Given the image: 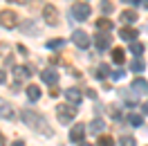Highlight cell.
Returning <instances> with one entry per match:
<instances>
[{"label": "cell", "mask_w": 148, "mask_h": 146, "mask_svg": "<svg viewBox=\"0 0 148 146\" xmlns=\"http://www.w3.org/2000/svg\"><path fill=\"white\" fill-rule=\"evenodd\" d=\"M20 119H23L29 128H34V130H38V133H43L45 137H52V128H49V124L45 121L43 115H38L36 110L20 108Z\"/></svg>", "instance_id": "6da1fadb"}, {"label": "cell", "mask_w": 148, "mask_h": 146, "mask_svg": "<svg viewBox=\"0 0 148 146\" xmlns=\"http://www.w3.org/2000/svg\"><path fill=\"white\" fill-rule=\"evenodd\" d=\"M76 115V106L74 103H61V106H56V117L58 121H63V124H70Z\"/></svg>", "instance_id": "7a4b0ae2"}, {"label": "cell", "mask_w": 148, "mask_h": 146, "mask_svg": "<svg viewBox=\"0 0 148 146\" xmlns=\"http://www.w3.org/2000/svg\"><path fill=\"white\" fill-rule=\"evenodd\" d=\"M18 23H20V18H18L16 11H11V9L0 11V25H2L5 29H16V27H18Z\"/></svg>", "instance_id": "3957f363"}, {"label": "cell", "mask_w": 148, "mask_h": 146, "mask_svg": "<svg viewBox=\"0 0 148 146\" xmlns=\"http://www.w3.org/2000/svg\"><path fill=\"white\" fill-rule=\"evenodd\" d=\"M90 14H92V9H90V5H88V2H74V7H72L74 20H88Z\"/></svg>", "instance_id": "277c9868"}, {"label": "cell", "mask_w": 148, "mask_h": 146, "mask_svg": "<svg viewBox=\"0 0 148 146\" xmlns=\"http://www.w3.org/2000/svg\"><path fill=\"white\" fill-rule=\"evenodd\" d=\"M72 41L81 47V50H88V47H90V43H92L90 34H88V32H83V29H74V32H72Z\"/></svg>", "instance_id": "5b68a950"}, {"label": "cell", "mask_w": 148, "mask_h": 146, "mask_svg": "<svg viewBox=\"0 0 148 146\" xmlns=\"http://www.w3.org/2000/svg\"><path fill=\"white\" fill-rule=\"evenodd\" d=\"M43 20H45L47 25H56L58 23V11H56L54 5H49V2L43 5Z\"/></svg>", "instance_id": "8992f818"}, {"label": "cell", "mask_w": 148, "mask_h": 146, "mask_svg": "<svg viewBox=\"0 0 148 146\" xmlns=\"http://www.w3.org/2000/svg\"><path fill=\"white\" fill-rule=\"evenodd\" d=\"M0 119H16V108L0 97Z\"/></svg>", "instance_id": "52a82bcc"}, {"label": "cell", "mask_w": 148, "mask_h": 146, "mask_svg": "<svg viewBox=\"0 0 148 146\" xmlns=\"http://www.w3.org/2000/svg\"><path fill=\"white\" fill-rule=\"evenodd\" d=\"M40 79H43L45 83H49L52 88H54V85H58V72H56V70H52V67L43 70V72H40Z\"/></svg>", "instance_id": "ba28073f"}, {"label": "cell", "mask_w": 148, "mask_h": 146, "mask_svg": "<svg viewBox=\"0 0 148 146\" xmlns=\"http://www.w3.org/2000/svg\"><path fill=\"white\" fill-rule=\"evenodd\" d=\"M85 130H88V126H83V124H74V128L70 130V139H72V142H83Z\"/></svg>", "instance_id": "9c48e42d"}, {"label": "cell", "mask_w": 148, "mask_h": 146, "mask_svg": "<svg viewBox=\"0 0 148 146\" xmlns=\"http://www.w3.org/2000/svg\"><path fill=\"white\" fill-rule=\"evenodd\" d=\"M92 41H94V45L99 47V50H108V47H110V34H106V32H99Z\"/></svg>", "instance_id": "30bf717a"}, {"label": "cell", "mask_w": 148, "mask_h": 146, "mask_svg": "<svg viewBox=\"0 0 148 146\" xmlns=\"http://www.w3.org/2000/svg\"><path fill=\"white\" fill-rule=\"evenodd\" d=\"M63 94L67 97V101H70V103H74V106H76V103H81V97H83V94H81V90H76V88H67Z\"/></svg>", "instance_id": "8fae6325"}, {"label": "cell", "mask_w": 148, "mask_h": 146, "mask_svg": "<svg viewBox=\"0 0 148 146\" xmlns=\"http://www.w3.org/2000/svg\"><path fill=\"white\" fill-rule=\"evenodd\" d=\"M130 90L135 92V94H146L148 92V83L144 81V79H135L132 85H130Z\"/></svg>", "instance_id": "7c38bea8"}, {"label": "cell", "mask_w": 148, "mask_h": 146, "mask_svg": "<svg viewBox=\"0 0 148 146\" xmlns=\"http://www.w3.org/2000/svg\"><path fill=\"white\" fill-rule=\"evenodd\" d=\"M119 36L123 38V41H128V43H135V38H137V32H135L132 27H128V25H126V27H121V29H119Z\"/></svg>", "instance_id": "4fadbf2b"}, {"label": "cell", "mask_w": 148, "mask_h": 146, "mask_svg": "<svg viewBox=\"0 0 148 146\" xmlns=\"http://www.w3.org/2000/svg\"><path fill=\"white\" fill-rule=\"evenodd\" d=\"M112 27H114V25H112V20H110V18H106V16L97 20V29H99V32H106V34H110Z\"/></svg>", "instance_id": "5bb4252c"}, {"label": "cell", "mask_w": 148, "mask_h": 146, "mask_svg": "<svg viewBox=\"0 0 148 146\" xmlns=\"http://www.w3.org/2000/svg\"><path fill=\"white\" fill-rule=\"evenodd\" d=\"M27 99L29 101H38L40 99V88H38V85H34V83H32V85H27Z\"/></svg>", "instance_id": "9a60e30c"}, {"label": "cell", "mask_w": 148, "mask_h": 146, "mask_svg": "<svg viewBox=\"0 0 148 146\" xmlns=\"http://www.w3.org/2000/svg\"><path fill=\"white\" fill-rule=\"evenodd\" d=\"M121 20H123L126 25H132V23L137 20V11H132V9H126V11H121Z\"/></svg>", "instance_id": "2e32d148"}, {"label": "cell", "mask_w": 148, "mask_h": 146, "mask_svg": "<svg viewBox=\"0 0 148 146\" xmlns=\"http://www.w3.org/2000/svg\"><path fill=\"white\" fill-rule=\"evenodd\" d=\"M112 61H114L117 65H121L123 61H126V52H123L121 47H114V50H112Z\"/></svg>", "instance_id": "e0dca14e"}, {"label": "cell", "mask_w": 148, "mask_h": 146, "mask_svg": "<svg viewBox=\"0 0 148 146\" xmlns=\"http://www.w3.org/2000/svg\"><path fill=\"white\" fill-rule=\"evenodd\" d=\"M103 128H106V124H103V119H92V124H90V130H92V133H97V135L101 137Z\"/></svg>", "instance_id": "ac0fdd59"}, {"label": "cell", "mask_w": 148, "mask_h": 146, "mask_svg": "<svg viewBox=\"0 0 148 146\" xmlns=\"http://www.w3.org/2000/svg\"><path fill=\"white\" fill-rule=\"evenodd\" d=\"M130 70H132V72H144V70H146V63H144L141 59H132V61H130Z\"/></svg>", "instance_id": "d6986e66"}, {"label": "cell", "mask_w": 148, "mask_h": 146, "mask_svg": "<svg viewBox=\"0 0 148 146\" xmlns=\"http://www.w3.org/2000/svg\"><path fill=\"white\" fill-rule=\"evenodd\" d=\"M110 65H106V63H101L99 67H97V79H106V76H110Z\"/></svg>", "instance_id": "ffe728a7"}, {"label": "cell", "mask_w": 148, "mask_h": 146, "mask_svg": "<svg viewBox=\"0 0 148 146\" xmlns=\"http://www.w3.org/2000/svg\"><path fill=\"white\" fill-rule=\"evenodd\" d=\"M97 146H114V139L110 135H101L97 139Z\"/></svg>", "instance_id": "44dd1931"}, {"label": "cell", "mask_w": 148, "mask_h": 146, "mask_svg": "<svg viewBox=\"0 0 148 146\" xmlns=\"http://www.w3.org/2000/svg\"><path fill=\"white\" fill-rule=\"evenodd\" d=\"M144 50H146V47L141 45V43H137V41H135V43H130V52H132L135 56H141V54H144Z\"/></svg>", "instance_id": "7402d4cb"}, {"label": "cell", "mask_w": 148, "mask_h": 146, "mask_svg": "<svg viewBox=\"0 0 148 146\" xmlns=\"http://www.w3.org/2000/svg\"><path fill=\"white\" fill-rule=\"evenodd\" d=\"M29 72H32L29 67H14V74H16L18 79H27V76H32Z\"/></svg>", "instance_id": "603a6c76"}, {"label": "cell", "mask_w": 148, "mask_h": 146, "mask_svg": "<svg viewBox=\"0 0 148 146\" xmlns=\"http://www.w3.org/2000/svg\"><path fill=\"white\" fill-rule=\"evenodd\" d=\"M128 121H130V124H132V126H141V124H144V119H141V117H139V115H135V112H132V115H128Z\"/></svg>", "instance_id": "cb8c5ba5"}, {"label": "cell", "mask_w": 148, "mask_h": 146, "mask_svg": "<svg viewBox=\"0 0 148 146\" xmlns=\"http://www.w3.org/2000/svg\"><path fill=\"white\" fill-rule=\"evenodd\" d=\"M119 144H121V146H135L137 142H135V137H130V135H123V137L119 139Z\"/></svg>", "instance_id": "d4e9b609"}, {"label": "cell", "mask_w": 148, "mask_h": 146, "mask_svg": "<svg viewBox=\"0 0 148 146\" xmlns=\"http://www.w3.org/2000/svg\"><path fill=\"white\" fill-rule=\"evenodd\" d=\"M63 38H56V41H47V47H49V50H58V47H63Z\"/></svg>", "instance_id": "484cf974"}, {"label": "cell", "mask_w": 148, "mask_h": 146, "mask_svg": "<svg viewBox=\"0 0 148 146\" xmlns=\"http://www.w3.org/2000/svg\"><path fill=\"white\" fill-rule=\"evenodd\" d=\"M110 115H112L114 119H119V117H121V110H119V106H110Z\"/></svg>", "instance_id": "4316f807"}, {"label": "cell", "mask_w": 148, "mask_h": 146, "mask_svg": "<svg viewBox=\"0 0 148 146\" xmlns=\"http://www.w3.org/2000/svg\"><path fill=\"white\" fill-rule=\"evenodd\" d=\"M101 9H103V14H112V5H110V2H103Z\"/></svg>", "instance_id": "83f0119b"}, {"label": "cell", "mask_w": 148, "mask_h": 146, "mask_svg": "<svg viewBox=\"0 0 148 146\" xmlns=\"http://www.w3.org/2000/svg\"><path fill=\"white\" fill-rule=\"evenodd\" d=\"M110 76H112V79H114V81H119L121 76H123V70H114V72H112Z\"/></svg>", "instance_id": "f1b7e54d"}, {"label": "cell", "mask_w": 148, "mask_h": 146, "mask_svg": "<svg viewBox=\"0 0 148 146\" xmlns=\"http://www.w3.org/2000/svg\"><path fill=\"white\" fill-rule=\"evenodd\" d=\"M7 2H14V5H29L32 0H7Z\"/></svg>", "instance_id": "f546056e"}, {"label": "cell", "mask_w": 148, "mask_h": 146, "mask_svg": "<svg viewBox=\"0 0 148 146\" xmlns=\"http://www.w3.org/2000/svg\"><path fill=\"white\" fill-rule=\"evenodd\" d=\"M49 94H52V97H58V94H61V90H58V85H54V88L49 90Z\"/></svg>", "instance_id": "4dcf8cb0"}, {"label": "cell", "mask_w": 148, "mask_h": 146, "mask_svg": "<svg viewBox=\"0 0 148 146\" xmlns=\"http://www.w3.org/2000/svg\"><path fill=\"white\" fill-rule=\"evenodd\" d=\"M137 5H141L144 9H148V0H137Z\"/></svg>", "instance_id": "1f68e13d"}, {"label": "cell", "mask_w": 148, "mask_h": 146, "mask_svg": "<svg viewBox=\"0 0 148 146\" xmlns=\"http://www.w3.org/2000/svg\"><path fill=\"white\" fill-rule=\"evenodd\" d=\"M11 146H25V142H23V139H16V142H14Z\"/></svg>", "instance_id": "d6a6232c"}, {"label": "cell", "mask_w": 148, "mask_h": 146, "mask_svg": "<svg viewBox=\"0 0 148 146\" xmlns=\"http://www.w3.org/2000/svg\"><path fill=\"white\" fill-rule=\"evenodd\" d=\"M5 81H7V76H5V72L0 70V83H5Z\"/></svg>", "instance_id": "836d02e7"}, {"label": "cell", "mask_w": 148, "mask_h": 146, "mask_svg": "<svg viewBox=\"0 0 148 146\" xmlns=\"http://www.w3.org/2000/svg\"><path fill=\"white\" fill-rule=\"evenodd\" d=\"M0 146H5V135L0 133Z\"/></svg>", "instance_id": "e575fe53"}, {"label": "cell", "mask_w": 148, "mask_h": 146, "mask_svg": "<svg viewBox=\"0 0 148 146\" xmlns=\"http://www.w3.org/2000/svg\"><path fill=\"white\" fill-rule=\"evenodd\" d=\"M123 2H126V5H132V2H135V0H123Z\"/></svg>", "instance_id": "d590c367"}, {"label": "cell", "mask_w": 148, "mask_h": 146, "mask_svg": "<svg viewBox=\"0 0 148 146\" xmlns=\"http://www.w3.org/2000/svg\"><path fill=\"white\" fill-rule=\"evenodd\" d=\"M81 146H92V144H88V142H81Z\"/></svg>", "instance_id": "8d00e7d4"}]
</instances>
